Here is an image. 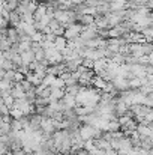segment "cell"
I'll use <instances>...</instances> for the list:
<instances>
[{
  "label": "cell",
  "mask_w": 153,
  "mask_h": 155,
  "mask_svg": "<svg viewBox=\"0 0 153 155\" xmlns=\"http://www.w3.org/2000/svg\"><path fill=\"white\" fill-rule=\"evenodd\" d=\"M20 57H21V63H23V65H29V63H32V62L35 60V54H33L32 50L20 53Z\"/></svg>",
  "instance_id": "277c9868"
},
{
  "label": "cell",
  "mask_w": 153,
  "mask_h": 155,
  "mask_svg": "<svg viewBox=\"0 0 153 155\" xmlns=\"http://www.w3.org/2000/svg\"><path fill=\"white\" fill-rule=\"evenodd\" d=\"M3 75H5V71L0 69V80H3Z\"/></svg>",
  "instance_id": "52a82bcc"
},
{
  "label": "cell",
  "mask_w": 153,
  "mask_h": 155,
  "mask_svg": "<svg viewBox=\"0 0 153 155\" xmlns=\"http://www.w3.org/2000/svg\"><path fill=\"white\" fill-rule=\"evenodd\" d=\"M42 36H44V35H42L41 32H35V33L30 36V42H41V41H42Z\"/></svg>",
  "instance_id": "5b68a950"
},
{
  "label": "cell",
  "mask_w": 153,
  "mask_h": 155,
  "mask_svg": "<svg viewBox=\"0 0 153 155\" xmlns=\"http://www.w3.org/2000/svg\"><path fill=\"white\" fill-rule=\"evenodd\" d=\"M66 44H68V41H66L63 36H56V38H54V42H53L54 48H56L59 53L63 51V50L66 48Z\"/></svg>",
  "instance_id": "3957f363"
},
{
  "label": "cell",
  "mask_w": 153,
  "mask_h": 155,
  "mask_svg": "<svg viewBox=\"0 0 153 155\" xmlns=\"http://www.w3.org/2000/svg\"><path fill=\"white\" fill-rule=\"evenodd\" d=\"M45 14H47V3H41V5H38V8H36L35 12H33V20H35V23H38Z\"/></svg>",
  "instance_id": "7a4b0ae2"
},
{
  "label": "cell",
  "mask_w": 153,
  "mask_h": 155,
  "mask_svg": "<svg viewBox=\"0 0 153 155\" xmlns=\"http://www.w3.org/2000/svg\"><path fill=\"white\" fill-rule=\"evenodd\" d=\"M81 30H83V26L81 24H78V23H72V24H69V26H66L65 27V32H63V38L68 41H72L74 38H77V36H80V33H81Z\"/></svg>",
  "instance_id": "6da1fadb"
},
{
  "label": "cell",
  "mask_w": 153,
  "mask_h": 155,
  "mask_svg": "<svg viewBox=\"0 0 153 155\" xmlns=\"http://www.w3.org/2000/svg\"><path fill=\"white\" fill-rule=\"evenodd\" d=\"M69 2H71V3L74 5V6H78V5H83V3H84L86 0H69Z\"/></svg>",
  "instance_id": "8992f818"
}]
</instances>
